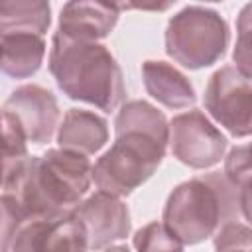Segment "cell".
I'll return each mask as SVG.
<instances>
[{
	"label": "cell",
	"mask_w": 252,
	"mask_h": 252,
	"mask_svg": "<svg viewBox=\"0 0 252 252\" xmlns=\"http://www.w3.org/2000/svg\"><path fill=\"white\" fill-rule=\"evenodd\" d=\"M49 73L71 100L93 104L104 112L116 110L126 98L122 69L106 45L98 41L51 37Z\"/></svg>",
	"instance_id": "3"
},
{
	"label": "cell",
	"mask_w": 252,
	"mask_h": 252,
	"mask_svg": "<svg viewBox=\"0 0 252 252\" xmlns=\"http://www.w3.org/2000/svg\"><path fill=\"white\" fill-rule=\"evenodd\" d=\"M169 146L173 158L181 163L193 169H209L224 158L228 142L205 112L191 108L171 118Z\"/></svg>",
	"instance_id": "7"
},
{
	"label": "cell",
	"mask_w": 252,
	"mask_h": 252,
	"mask_svg": "<svg viewBox=\"0 0 252 252\" xmlns=\"http://www.w3.org/2000/svg\"><path fill=\"white\" fill-rule=\"evenodd\" d=\"M114 144L93 167V181L98 191L126 197L161 165L169 144V122L148 100H128L114 118Z\"/></svg>",
	"instance_id": "1"
},
{
	"label": "cell",
	"mask_w": 252,
	"mask_h": 252,
	"mask_svg": "<svg viewBox=\"0 0 252 252\" xmlns=\"http://www.w3.org/2000/svg\"><path fill=\"white\" fill-rule=\"evenodd\" d=\"M89 232L75 213L32 220L20 228L10 252H87Z\"/></svg>",
	"instance_id": "9"
},
{
	"label": "cell",
	"mask_w": 252,
	"mask_h": 252,
	"mask_svg": "<svg viewBox=\"0 0 252 252\" xmlns=\"http://www.w3.org/2000/svg\"><path fill=\"white\" fill-rule=\"evenodd\" d=\"M51 24V6L45 0H6L0 4V33L45 35Z\"/></svg>",
	"instance_id": "15"
},
{
	"label": "cell",
	"mask_w": 252,
	"mask_h": 252,
	"mask_svg": "<svg viewBox=\"0 0 252 252\" xmlns=\"http://www.w3.org/2000/svg\"><path fill=\"white\" fill-rule=\"evenodd\" d=\"M2 114H8L26 134L28 142L43 146L59 126V104L51 91L39 85H22L6 98Z\"/></svg>",
	"instance_id": "8"
},
{
	"label": "cell",
	"mask_w": 252,
	"mask_h": 252,
	"mask_svg": "<svg viewBox=\"0 0 252 252\" xmlns=\"http://www.w3.org/2000/svg\"><path fill=\"white\" fill-rule=\"evenodd\" d=\"M108 142V122L93 110L69 108L57 130V144L61 150L83 156L96 154Z\"/></svg>",
	"instance_id": "13"
},
{
	"label": "cell",
	"mask_w": 252,
	"mask_h": 252,
	"mask_svg": "<svg viewBox=\"0 0 252 252\" xmlns=\"http://www.w3.org/2000/svg\"><path fill=\"white\" fill-rule=\"evenodd\" d=\"M232 61L240 75L252 81V2L244 4L236 18V43Z\"/></svg>",
	"instance_id": "17"
},
{
	"label": "cell",
	"mask_w": 252,
	"mask_h": 252,
	"mask_svg": "<svg viewBox=\"0 0 252 252\" xmlns=\"http://www.w3.org/2000/svg\"><path fill=\"white\" fill-rule=\"evenodd\" d=\"M230 30L213 8L191 4L169 18L165 53L185 69L197 71L215 65L226 53Z\"/></svg>",
	"instance_id": "5"
},
{
	"label": "cell",
	"mask_w": 252,
	"mask_h": 252,
	"mask_svg": "<svg viewBox=\"0 0 252 252\" xmlns=\"http://www.w3.org/2000/svg\"><path fill=\"white\" fill-rule=\"evenodd\" d=\"M207 112L234 138L252 136V81L234 65L217 69L205 87Z\"/></svg>",
	"instance_id": "6"
},
{
	"label": "cell",
	"mask_w": 252,
	"mask_h": 252,
	"mask_svg": "<svg viewBox=\"0 0 252 252\" xmlns=\"http://www.w3.org/2000/svg\"><path fill=\"white\" fill-rule=\"evenodd\" d=\"M238 207H240V215L252 224V185L238 189Z\"/></svg>",
	"instance_id": "20"
},
{
	"label": "cell",
	"mask_w": 252,
	"mask_h": 252,
	"mask_svg": "<svg viewBox=\"0 0 252 252\" xmlns=\"http://www.w3.org/2000/svg\"><path fill=\"white\" fill-rule=\"evenodd\" d=\"M104 252H130V250H128V246H124V244H116V246L104 248Z\"/></svg>",
	"instance_id": "21"
},
{
	"label": "cell",
	"mask_w": 252,
	"mask_h": 252,
	"mask_svg": "<svg viewBox=\"0 0 252 252\" xmlns=\"http://www.w3.org/2000/svg\"><path fill=\"white\" fill-rule=\"evenodd\" d=\"M75 215L89 232L91 250L112 246V242L126 238L132 228L126 203H122L120 197L104 191H96L87 197L75 209Z\"/></svg>",
	"instance_id": "10"
},
{
	"label": "cell",
	"mask_w": 252,
	"mask_h": 252,
	"mask_svg": "<svg viewBox=\"0 0 252 252\" xmlns=\"http://www.w3.org/2000/svg\"><path fill=\"white\" fill-rule=\"evenodd\" d=\"M142 81L148 94L165 108H189L197 102V94L191 81L167 61H144Z\"/></svg>",
	"instance_id": "12"
},
{
	"label": "cell",
	"mask_w": 252,
	"mask_h": 252,
	"mask_svg": "<svg viewBox=\"0 0 252 252\" xmlns=\"http://www.w3.org/2000/svg\"><path fill=\"white\" fill-rule=\"evenodd\" d=\"M93 181L87 156L51 148L32 156L22 167L2 177V193L12 197L28 222L75 213Z\"/></svg>",
	"instance_id": "2"
},
{
	"label": "cell",
	"mask_w": 252,
	"mask_h": 252,
	"mask_svg": "<svg viewBox=\"0 0 252 252\" xmlns=\"http://www.w3.org/2000/svg\"><path fill=\"white\" fill-rule=\"evenodd\" d=\"M2 35V71L12 79L35 75L45 59V39L35 33H0Z\"/></svg>",
	"instance_id": "14"
},
{
	"label": "cell",
	"mask_w": 252,
	"mask_h": 252,
	"mask_svg": "<svg viewBox=\"0 0 252 252\" xmlns=\"http://www.w3.org/2000/svg\"><path fill=\"white\" fill-rule=\"evenodd\" d=\"M238 215V189L224 173L213 171L179 183L163 205L161 220L183 244L193 246L215 236Z\"/></svg>",
	"instance_id": "4"
},
{
	"label": "cell",
	"mask_w": 252,
	"mask_h": 252,
	"mask_svg": "<svg viewBox=\"0 0 252 252\" xmlns=\"http://www.w3.org/2000/svg\"><path fill=\"white\" fill-rule=\"evenodd\" d=\"M132 244L136 252H183V242L158 220L138 228Z\"/></svg>",
	"instance_id": "16"
},
{
	"label": "cell",
	"mask_w": 252,
	"mask_h": 252,
	"mask_svg": "<svg viewBox=\"0 0 252 252\" xmlns=\"http://www.w3.org/2000/svg\"><path fill=\"white\" fill-rule=\"evenodd\" d=\"M215 252H252V228L234 220L215 234Z\"/></svg>",
	"instance_id": "19"
},
{
	"label": "cell",
	"mask_w": 252,
	"mask_h": 252,
	"mask_svg": "<svg viewBox=\"0 0 252 252\" xmlns=\"http://www.w3.org/2000/svg\"><path fill=\"white\" fill-rule=\"evenodd\" d=\"M224 177L236 187L252 185V142L234 146L224 158Z\"/></svg>",
	"instance_id": "18"
},
{
	"label": "cell",
	"mask_w": 252,
	"mask_h": 252,
	"mask_svg": "<svg viewBox=\"0 0 252 252\" xmlns=\"http://www.w3.org/2000/svg\"><path fill=\"white\" fill-rule=\"evenodd\" d=\"M120 16L118 4L108 2H67L61 8L55 33L67 39L98 41L110 35Z\"/></svg>",
	"instance_id": "11"
}]
</instances>
